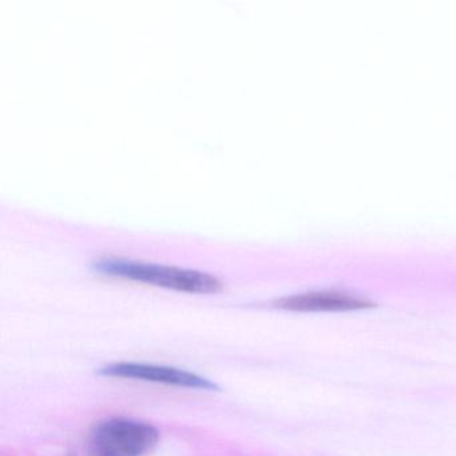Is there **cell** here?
<instances>
[{
  "instance_id": "cell-1",
  "label": "cell",
  "mask_w": 456,
  "mask_h": 456,
  "mask_svg": "<svg viewBox=\"0 0 456 456\" xmlns=\"http://www.w3.org/2000/svg\"><path fill=\"white\" fill-rule=\"evenodd\" d=\"M95 271L108 276L122 277L133 281L145 282L156 287L167 288L178 292L212 295L223 289L217 277L202 272L188 271L175 266L133 263L124 260H102L94 265Z\"/></svg>"
},
{
  "instance_id": "cell-2",
  "label": "cell",
  "mask_w": 456,
  "mask_h": 456,
  "mask_svg": "<svg viewBox=\"0 0 456 456\" xmlns=\"http://www.w3.org/2000/svg\"><path fill=\"white\" fill-rule=\"evenodd\" d=\"M159 440L153 424L127 418L100 421L90 434V451L94 456H145Z\"/></svg>"
},
{
  "instance_id": "cell-3",
  "label": "cell",
  "mask_w": 456,
  "mask_h": 456,
  "mask_svg": "<svg viewBox=\"0 0 456 456\" xmlns=\"http://www.w3.org/2000/svg\"><path fill=\"white\" fill-rule=\"evenodd\" d=\"M98 373L105 378L129 379V380L148 381V383L200 389V391L217 392L221 389L220 386L210 379L197 375L191 370L167 367V365L132 362H113L101 368Z\"/></svg>"
},
{
  "instance_id": "cell-4",
  "label": "cell",
  "mask_w": 456,
  "mask_h": 456,
  "mask_svg": "<svg viewBox=\"0 0 456 456\" xmlns=\"http://www.w3.org/2000/svg\"><path fill=\"white\" fill-rule=\"evenodd\" d=\"M274 308L290 312H349L372 308L365 298L344 292H311L289 296L273 303Z\"/></svg>"
}]
</instances>
